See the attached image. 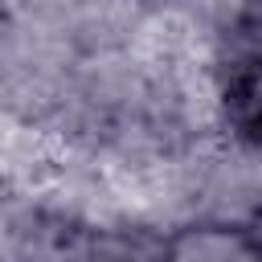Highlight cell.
<instances>
[{
  "label": "cell",
  "instance_id": "cell-1",
  "mask_svg": "<svg viewBox=\"0 0 262 262\" xmlns=\"http://www.w3.org/2000/svg\"><path fill=\"white\" fill-rule=\"evenodd\" d=\"M151 262H262V229L254 221L196 213L160 237Z\"/></svg>",
  "mask_w": 262,
  "mask_h": 262
}]
</instances>
